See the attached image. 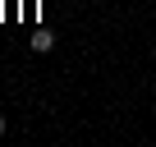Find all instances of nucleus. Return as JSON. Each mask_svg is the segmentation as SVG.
<instances>
[{
    "instance_id": "obj_1",
    "label": "nucleus",
    "mask_w": 156,
    "mask_h": 147,
    "mask_svg": "<svg viewBox=\"0 0 156 147\" xmlns=\"http://www.w3.org/2000/svg\"><path fill=\"white\" fill-rule=\"evenodd\" d=\"M28 46H32V51H51V46H55V37H51V32H46V28H37V32H32V41H28Z\"/></svg>"
},
{
    "instance_id": "obj_2",
    "label": "nucleus",
    "mask_w": 156,
    "mask_h": 147,
    "mask_svg": "<svg viewBox=\"0 0 156 147\" xmlns=\"http://www.w3.org/2000/svg\"><path fill=\"white\" fill-rule=\"evenodd\" d=\"M0 138H5V115H0Z\"/></svg>"
}]
</instances>
